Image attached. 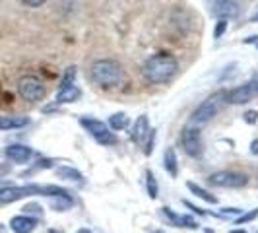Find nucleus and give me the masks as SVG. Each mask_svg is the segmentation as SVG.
Segmentation results:
<instances>
[{
	"mask_svg": "<svg viewBox=\"0 0 258 233\" xmlns=\"http://www.w3.org/2000/svg\"><path fill=\"white\" fill-rule=\"evenodd\" d=\"M179 70V61L171 52H157L142 66V76L148 84H165L173 80Z\"/></svg>",
	"mask_w": 258,
	"mask_h": 233,
	"instance_id": "f257e3e1",
	"label": "nucleus"
},
{
	"mask_svg": "<svg viewBox=\"0 0 258 233\" xmlns=\"http://www.w3.org/2000/svg\"><path fill=\"white\" fill-rule=\"evenodd\" d=\"M91 78L101 88H116L122 82V68L113 59H99L91 65Z\"/></svg>",
	"mask_w": 258,
	"mask_h": 233,
	"instance_id": "f03ea898",
	"label": "nucleus"
},
{
	"mask_svg": "<svg viewBox=\"0 0 258 233\" xmlns=\"http://www.w3.org/2000/svg\"><path fill=\"white\" fill-rule=\"evenodd\" d=\"M225 103V91H216L210 97H206L202 103L194 109L192 116H190V125L192 127H202L210 123L214 116L221 111V107Z\"/></svg>",
	"mask_w": 258,
	"mask_h": 233,
	"instance_id": "7ed1b4c3",
	"label": "nucleus"
},
{
	"mask_svg": "<svg viewBox=\"0 0 258 233\" xmlns=\"http://www.w3.org/2000/svg\"><path fill=\"white\" fill-rule=\"evenodd\" d=\"M80 125L90 132V136H93V140L103 146H115L116 136L115 132L109 129V125H105L97 119H90V116H82L80 119Z\"/></svg>",
	"mask_w": 258,
	"mask_h": 233,
	"instance_id": "20e7f679",
	"label": "nucleus"
},
{
	"mask_svg": "<svg viewBox=\"0 0 258 233\" xmlns=\"http://www.w3.org/2000/svg\"><path fill=\"white\" fill-rule=\"evenodd\" d=\"M18 93L22 99H26L29 103H35V101H41L45 97V84L39 80L37 76H22L20 82H18Z\"/></svg>",
	"mask_w": 258,
	"mask_h": 233,
	"instance_id": "39448f33",
	"label": "nucleus"
},
{
	"mask_svg": "<svg viewBox=\"0 0 258 233\" xmlns=\"http://www.w3.org/2000/svg\"><path fill=\"white\" fill-rule=\"evenodd\" d=\"M256 95H258V76H254L252 80H248L246 84H243V86L225 91V103L243 105L252 101Z\"/></svg>",
	"mask_w": 258,
	"mask_h": 233,
	"instance_id": "423d86ee",
	"label": "nucleus"
},
{
	"mask_svg": "<svg viewBox=\"0 0 258 233\" xmlns=\"http://www.w3.org/2000/svg\"><path fill=\"white\" fill-rule=\"evenodd\" d=\"M208 183L220 189H241L248 183V177L239 171H216L208 177Z\"/></svg>",
	"mask_w": 258,
	"mask_h": 233,
	"instance_id": "0eeeda50",
	"label": "nucleus"
},
{
	"mask_svg": "<svg viewBox=\"0 0 258 233\" xmlns=\"http://www.w3.org/2000/svg\"><path fill=\"white\" fill-rule=\"evenodd\" d=\"M31 194H43L41 185H26V187H4L0 191V204H12L20 198H26Z\"/></svg>",
	"mask_w": 258,
	"mask_h": 233,
	"instance_id": "6e6552de",
	"label": "nucleus"
},
{
	"mask_svg": "<svg viewBox=\"0 0 258 233\" xmlns=\"http://www.w3.org/2000/svg\"><path fill=\"white\" fill-rule=\"evenodd\" d=\"M181 144L188 155H192V157L202 155V136H200L198 127H192V125L184 127L181 132Z\"/></svg>",
	"mask_w": 258,
	"mask_h": 233,
	"instance_id": "1a4fd4ad",
	"label": "nucleus"
},
{
	"mask_svg": "<svg viewBox=\"0 0 258 233\" xmlns=\"http://www.w3.org/2000/svg\"><path fill=\"white\" fill-rule=\"evenodd\" d=\"M212 14L220 20H233L239 16V4L235 0H218L214 6H212Z\"/></svg>",
	"mask_w": 258,
	"mask_h": 233,
	"instance_id": "9d476101",
	"label": "nucleus"
},
{
	"mask_svg": "<svg viewBox=\"0 0 258 233\" xmlns=\"http://www.w3.org/2000/svg\"><path fill=\"white\" fill-rule=\"evenodd\" d=\"M31 148H27V146H22V144H14V146H8L6 148V157L8 159H12L14 163H26L31 159Z\"/></svg>",
	"mask_w": 258,
	"mask_h": 233,
	"instance_id": "9b49d317",
	"label": "nucleus"
},
{
	"mask_svg": "<svg viewBox=\"0 0 258 233\" xmlns=\"http://www.w3.org/2000/svg\"><path fill=\"white\" fill-rule=\"evenodd\" d=\"M148 132H150L148 116H146V115H140L138 119H136V121H134V125H132V130H130V138H132V142L142 144L144 138L148 136Z\"/></svg>",
	"mask_w": 258,
	"mask_h": 233,
	"instance_id": "f8f14e48",
	"label": "nucleus"
},
{
	"mask_svg": "<svg viewBox=\"0 0 258 233\" xmlns=\"http://www.w3.org/2000/svg\"><path fill=\"white\" fill-rule=\"evenodd\" d=\"M37 225L35 218H29V216H14L10 220V227L14 233H31Z\"/></svg>",
	"mask_w": 258,
	"mask_h": 233,
	"instance_id": "ddd939ff",
	"label": "nucleus"
},
{
	"mask_svg": "<svg viewBox=\"0 0 258 233\" xmlns=\"http://www.w3.org/2000/svg\"><path fill=\"white\" fill-rule=\"evenodd\" d=\"M163 214H165L169 220H171V223H173V225H177V227H188V229H196V227H198V221L194 220V218L175 214L169 206L163 208Z\"/></svg>",
	"mask_w": 258,
	"mask_h": 233,
	"instance_id": "4468645a",
	"label": "nucleus"
},
{
	"mask_svg": "<svg viewBox=\"0 0 258 233\" xmlns=\"http://www.w3.org/2000/svg\"><path fill=\"white\" fill-rule=\"evenodd\" d=\"M80 95H82L80 88L74 86V84H70V86H66V88H58L56 103H72V101H76Z\"/></svg>",
	"mask_w": 258,
	"mask_h": 233,
	"instance_id": "2eb2a0df",
	"label": "nucleus"
},
{
	"mask_svg": "<svg viewBox=\"0 0 258 233\" xmlns=\"http://www.w3.org/2000/svg\"><path fill=\"white\" fill-rule=\"evenodd\" d=\"M26 125H29L27 116H0V130L22 129Z\"/></svg>",
	"mask_w": 258,
	"mask_h": 233,
	"instance_id": "dca6fc26",
	"label": "nucleus"
},
{
	"mask_svg": "<svg viewBox=\"0 0 258 233\" xmlns=\"http://www.w3.org/2000/svg\"><path fill=\"white\" fill-rule=\"evenodd\" d=\"M163 167L167 171L171 177H177V171H179V161H177V154L173 148H167L165 154H163Z\"/></svg>",
	"mask_w": 258,
	"mask_h": 233,
	"instance_id": "f3484780",
	"label": "nucleus"
},
{
	"mask_svg": "<svg viewBox=\"0 0 258 233\" xmlns=\"http://www.w3.org/2000/svg\"><path fill=\"white\" fill-rule=\"evenodd\" d=\"M186 189H188L194 196H198V198L206 200V202H210V204H216V202H218V198H216L214 194H210L206 189H202V187H200V185H196V183L188 181V183H186Z\"/></svg>",
	"mask_w": 258,
	"mask_h": 233,
	"instance_id": "a211bd4d",
	"label": "nucleus"
},
{
	"mask_svg": "<svg viewBox=\"0 0 258 233\" xmlns=\"http://www.w3.org/2000/svg\"><path fill=\"white\" fill-rule=\"evenodd\" d=\"M56 175H58V177H62V179H66V181H76V183L84 181L82 173L74 167H68V165H60V167H56Z\"/></svg>",
	"mask_w": 258,
	"mask_h": 233,
	"instance_id": "6ab92c4d",
	"label": "nucleus"
},
{
	"mask_svg": "<svg viewBox=\"0 0 258 233\" xmlns=\"http://www.w3.org/2000/svg\"><path fill=\"white\" fill-rule=\"evenodd\" d=\"M51 198V206L58 212H66L72 206V196L70 194H60V196H49Z\"/></svg>",
	"mask_w": 258,
	"mask_h": 233,
	"instance_id": "aec40b11",
	"label": "nucleus"
},
{
	"mask_svg": "<svg viewBox=\"0 0 258 233\" xmlns=\"http://www.w3.org/2000/svg\"><path fill=\"white\" fill-rule=\"evenodd\" d=\"M128 127V116L126 113H115L109 119V129L111 130H122Z\"/></svg>",
	"mask_w": 258,
	"mask_h": 233,
	"instance_id": "412c9836",
	"label": "nucleus"
},
{
	"mask_svg": "<svg viewBox=\"0 0 258 233\" xmlns=\"http://www.w3.org/2000/svg\"><path fill=\"white\" fill-rule=\"evenodd\" d=\"M146 187H148V194L150 198H157V181H155V175L152 171H146Z\"/></svg>",
	"mask_w": 258,
	"mask_h": 233,
	"instance_id": "4be33fe9",
	"label": "nucleus"
},
{
	"mask_svg": "<svg viewBox=\"0 0 258 233\" xmlns=\"http://www.w3.org/2000/svg\"><path fill=\"white\" fill-rule=\"evenodd\" d=\"M258 216V208H254V210H250V212H246V214H243V216H239L237 220H235V223H246V221H250V220H254Z\"/></svg>",
	"mask_w": 258,
	"mask_h": 233,
	"instance_id": "5701e85b",
	"label": "nucleus"
},
{
	"mask_svg": "<svg viewBox=\"0 0 258 233\" xmlns=\"http://www.w3.org/2000/svg\"><path fill=\"white\" fill-rule=\"evenodd\" d=\"M243 210H239V208H223L218 216H221V218H231V216H239Z\"/></svg>",
	"mask_w": 258,
	"mask_h": 233,
	"instance_id": "b1692460",
	"label": "nucleus"
},
{
	"mask_svg": "<svg viewBox=\"0 0 258 233\" xmlns=\"http://www.w3.org/2000/svg\"><path fill=\"white\" fill-rule=\"evenodd\" d=\"M225 29H227V20H220L218 22V26H216V31H214V37L220 39L223 33H225Z\"/></svg>",
	"mask_w": 258,
	"mask_h": 233,
	"instance_id": "393cba45",
	"label": "nucleus"
},
{
	"mask_svg": "<svg viewBox=\"0 0 258 233\" xmlns=\"http://www.w3.org/2000/svg\"><path fill=\"white\" fill-rule=\"evenodd\" d=\"M243 119H245V123H248V125H254L258 121V111H246L245 115H243Z\"/></svg>",
	"mask_w": 258,
	"mask_h": 233,
	"instance_id": "a878e982",
	"label": "nucleus"
},
{
	"mask_svg": "<svg viewBox=\"0 0 258 233\" xmlns=\"http://www.w3.org/2000/svg\"><path fill=\"white\" fill-rule=\"evenodd\" d=\"M26 6H29V8H39L41 4H45L47 0H22Z\"/></svg>",
	"mask_w": 258,
	"mask_h": 233,
	"instance_id": "bb28decb",
	"label": "nucleus"
},
{
	"mask_svg": "<svg viewBox=\"0 0 258 233\" xmlns=\"http://www.w3.org/2000/svg\"><path fill=\"white\" fill-rule=\"evenodd\" d=\"M250 154L258 155V140H254V142L250 144Z\"/></svg>",
	"mask_w": 258,
	"mask_h": 233,
	"instance_id": "cd10ccee",
	"label": "nucleus"
},
{
	"mask_svg": "<svg viewBox=\"0 0 258 233\" xmlns=\"http://www.w3.org/2000/svg\"><path fill=\"white\" fill-rule=\"evenodd\" d=\"M76 233H91V231L88 229V227H82V229H78Z\"/></svg>",
	"mask_w": 258,
	"mask_h": 233,
	"instance_id": "c85d7f7f",
	"label": "nucleus"
},
{
	"mask_svg": "<svg viewBox=\"0 0 258 233\" xmlns=\"http://www.w3.org/2000/svg\"><path fill=\"white\" fill-rule=\"evenodd\" d=\"M250 22H258V12L254 14V16H252V18H250Z\"/></svg>",
	"mask_w": 258,
	"mask_h": 233,
	"instance_id": "c756f323",
	"label": "nucleus"
},
{
	"mask_svg": "<svg viewBox=\"0 0 258 233\" xmlns=\"http://www.w3.org/2000/svg\"><path fill=\"white\" fill-rule=\"evenodd\" d=\"M49 233H60V231H54V229H51V231H49Z\"/></svg>",
	"mask_w": 258,
	"mask_h": 233,
	"instance_id": "7c9ffc66",
	"label": "nucleus"
},
{
	"mask_svg": "<svg viewBox=\"0 0 258 233\" xmlns=\"http://www.w3.org/2000/svg\"><path fill=\"white\" fill-rule=\"evenodd\" d=\"M231 233H245V231H231Z\"/></svg>",
	"mask_w": 258,
	"mask_h": 233,
	"instance_id": "2f4dec72",
	"label": "nucleus"
},
{
	"mask_svg": "<svg viewBox=\"0 0 258 233\" xmlns=\"http://www.w3.org/2000/svg\"><path fill=\"white\" fill-rule=\"evenodd\" d=\"M206 233H214V231H210V229H208V231Z\"/></svg>",
	"mask_w": 258,
	"mask_h": 233,
	"instance_id": "473e14b6",
	"label": "nucleus"
},
{
	"mask_svg": "<svg viewBox=\"0 0 258 233\" xmlns=\"http://www.w3.org/2000/svg\"><path fill=\"white\" fill-rule=\"evenodd\" d=\"M155 233H163V231H155Z\"/></svg>",
	"mask_w": 258,
	"mask_h": 233,
	"instance_id": "72a5a7b5",
	"label": "nucleus"
},
{
	"mask_svg": "<svg viewBox=\"0 0 258 233\" xmlns=\"http://www.w3.org/2000/svg\"><path fill=\"white\" fill-rule=\"evenodd\" d=\"M256 76H258V74H256Z\"/></svg>",
	"mask_w": 258,
	"mask_h": 233,
	"instance_id": "f704fd0d",
	"label": "nucleus"
}]
</instances>
